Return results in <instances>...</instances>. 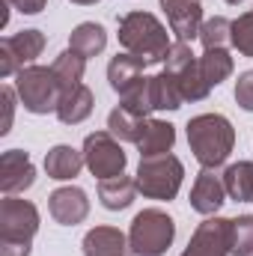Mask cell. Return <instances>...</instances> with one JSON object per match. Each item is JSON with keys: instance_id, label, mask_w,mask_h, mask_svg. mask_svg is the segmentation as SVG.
I'll return each instance as SVG.
<instances>
[{"instance_id": "6da1fadb", "label": "cell", "mask_w": 253, "mask_h": 256, "mask_svg": "<svg viewBox=\"0 0 253 256\" xmlns=\"http://www.w3.org/2000/svg\"><path fill=\"white\" fill-rule=\"evenodd\" d=\"M188 146L206 170H214L230 158L236 146V128L224 114H200L188 122Z\"/></svg>"}, {"instance_id": "7a4b0ae2", "label": "cell", "mask_w": 253, "mask_h": 256, "mask_svg": "<svg viewBox=\"0 0 253 256\" xmlns=\"http://www.w3.org/2000/svg\"><path fill=\"white\" fill-rule=\"evenodd\" d=\"M120 45L146 63H164L170 54V33L152 12H128L120 18Z\"/></svg>"}, {"instance_id": "3957f363", "label": "cell", "mask_w": 253, "mask_h": 256, "mask_svg": "<svg viewBox=\"0 0 253 256\" xmlns=\"http://www.w3.org/2000/svg\"><path fill=\"white\" fill-rule=\"evenodd\" d=\"M39 232V208L30 200L6 196L0 202V256H30Z\"/></svg>"}, {"instance_id": "277c9868", "label": "cell", "mask_w": 253, "mask_h": 256, "mask_svg": "<svg viewBox=\"0 0 253 256\" xmlns=\"http://www.w3.org/2000/svg\"><path fill=\"white\" fill-rule=\"evenodd\" d=\"M15 92L30 114H57V104L63 98V86L51 66H24L15 74Z\"/></svg>"}, {"instance_id": "5b68a950", "label": "cell", "mask_w": 253, "mask_h": 256, "mask_svg": "<svg viewBox=\"0 0 253 256\" xmlns=\"http://www.w3.org/2000/svg\"><path fill=\"white\" fill-rule=\"evenodd\" d=\"M185 179V167L173 152L140 158L137 164V191L146 200H173Z\"/></svg>"}, {"instance_id": "8992f818", "label": "cell", "mask_w": 253, "mask_h": 256, "mask_svg": "<svg viewBox=\"0 0 253 256\" xmlns=\"http://www.w3.org/2000/svg\"><path fill=\"white\" fill-rule=\"evenodd\" d=\"M176 238V224L161 208H143L134 214L128 242L134 256H164Z\"/></svg>"}, {"instance_id": "52a82bcc", "label": "cell", "mask_w": 253, "mask_h": 256, "mask_svg": "<svg viewBox=\"0 0 253 256\" xmlns=\"http://www.w3.org/2000/svg\"><path fill=\"white\" fill-rule=\"evenodd\" d=\"M80 152H84L86 170H90L98 182L126 173L128 155H126V149H122V143H120L110 131H92V134H86Z\"/></svg>"}, {"instance_id": "ba28073f", "label": "cell", "mask_w": 253, "mask_h": 256, "mask_svg": "<svg viewBox=\"0 0 253 256\" xmlns=\"http://www.w3.org/2000/svg\"><path fill=\"white\" fill-rule=\"evenodd\" d=\"M164 72L176 74L185 102H202L212 92V86L206 84V78L200 72V57L190 51L188 42H173V48L164 60Z\"/></svg>"}, {"instance_id": "9c48e42d", "label": "cell", "mask_w": 253, "mask_h": 256, "mask_svg": "<svg viewBox=\"0 0 253 256\" xmlns=\"http://www.w3.org/2000/svg\"><path fill=\"white\" fill-rule=\"evenodd\" d=\"M42 51H45L42 30H21L15 36H6L0 42V78H12L24 66H33L36 57H42Z\"/></svg>"}, {"instance_id": "30bf717a", "label": "cell", "mask_w": 253, "mask_h": 256, "mask_svg": "<svg viewBox=\"0 0 253 256\" xmlns=\"http://www.w3.org/2000/svg\"><path fill=\"white\" fill-rule=\"evenodd\" d=\"M182 256H230V220L226 218H206L194 236Z\"/></svg>"}, {"instance_id": "8fae6325", "label": "cell", "mask_w": 253, "mask_h": 256, "mask_svg": "<svg viewBox=\"0 0 253 256\" xmlns=\"http://www.w3.org/2000/svg\"><path fill=\"white\" fill-rule=\"evenodd\" d=\"M33 182H36V167L30 155L21 149H6L0 155V191L6 196H15V194L27 191Z\"/></svg>"}, {"instance_id": "7c38bea8", "label": "cell", "mask_w": 253, "mask_h": 256, "mask_svg": "<svg viewBox=\"0 0 253 256\" xmlns=\"http://www.w3.org/2000/svg\"><path fill=\"white\" fill-rule=\"evenodd\" d=\"M176 42H194L202 27V0H161Z\"/></svg>"}, {"instance_id": "4fadbf2b", "label": "cell", "mask_w": 253, "mask_h": 256, "mask_svg": "<svg viewBox=\"0 0 253 256\" xmlns=\"http://www.w3.org/2000/svg\"><path fill=\"white\" fill-rule=\"evenodd\" d=\"M48 212L57 224L63 226H74L80 220H86L90 214V200L86 194L74 185H66V188H57V191L48 196Z\"/></svg>"}, {"instance_id": "5bb4252c", "label": "cell", "mask_w": 253, "mask_h": 256, "mask_svg": "<svg viewBox=\"0 0 253 256\" xmlns=\"http://www.w3.org/2000/svg\"><path fill=\"white\" fill-rule=\"evenodd\" d=\"M226 202V185H224V176H218L214 170H206L196 176L194 188H190V208L212 218L220 212V206Z\"/></svg>"}, {"instance_id": "9a60e30c", "label": "cell", "mask_w": 253, "mask_h": 256, "mask_svg": "<svg viewBox=\"0 0 253 256\" xmlns=\"http://www.w3.org/2000/svg\"><path fill=\"white\" fill-rule=\"evenodd\" d=\"M84 256H134V250L122 230L96 226L84 236Z\"/></svg>"}, {"instance_id": "2e32d148", "label": "cell", "mask_w": 253, "mask_h": 256, "mask_svg": "<svg viewBox=\"0 0 253 256\" xmlns=\"http://www.w3.org/2000/svg\"><path fill=\"white\" fill-rule=\"evenodd\" d=\"M84 167H86L84 152H78L74 146H66V143L51 146L48 155H45V173H48V179H57V182L74 179Z\"/></svg>"}, {"instance_id": "e0dca14e", "label": "cell", "mask_w": 253, "mask_h": 256, "mask_svg": "<svg viewBox=\"0 0 253 256\" xmlns=\"http://www.w3.org/2000/svg\"><path fill=\"white\" fill-rule=\"evenodd\" d=\"M92 104H96L92 90L84 86V84H78V86H72V90L63 92V98L57 104V120L63 126H78V122H84L92 114Z\"/></svg>"}, {"instance_id": "ac0fdd59", "label": "cell", "mask_w": 253, "mask_h": 256, "mask_svg": "<svg viewBox=\"0 0 253 256\" xmlns=\"http://www.w3.org/2000/svg\"><path fill=\"white\" fill-rule=\"evenodd\" d=\"M176 143V128L170 126L167 120H146L143 134L137 140V152L140 158H149V155H164L170 152Z\"/></svg>"}, {"instance_id": "d6986e66", "label": "cell", "mask_w": 253, "mask_h": 256, "mask_svg": "<svg viewBox=\"0 0 253 256\" xmlns=\"http://www.w3.org/2000/svg\"><path fill=\"white\" fill-rule=\"evenodd\" d=\"M146 60H140V57H134V54H116L110 66H108V80H110V86H114V92H126L131 90L140 78H143V68H146Z\"/></svg>"}, {"instance_id": "ffe728a7", "label": "cell", "mask_w": 253, "mask_h": 256, "mask_svg": "<svg viewBox=\"0 0 253 256\" xmlns=\"http://www.w3.org/2000/svg\"><path fill=\"white\" fill-rule=\"evenodd\" d=\"M68 48L72 51H78L80 57H98L104 48H108V33H104V27L102 24H96V21H84V24H78L74 30H72V36H68Z\"/></svg>"}, {"instance_id": "44dd1931", "label": "cell", "mask_w": 253, "mask_h": 256, "mask_svg": "<svg viewBox=\"0 0 253 256\" xmlns=\"http://www.w3.org/2000/svg\"><path fill=\"white\" fill-rule=\"evenodd\" d=\"M134 194H137V182L122 176H114V179H104L98 182V200L108 212H122L134 202Z\"/></svg>"}, {"instance_id": "7402d4cb", "label": "cell", "mask_w": 253, "mask_h": 256, "mask_svg": "<svg viewBox=\"0 0 253 256\" xmlns=\"http://www.w3.org/2000/svg\"><path fill=\"white\" fill-rule=\"evenodd\" d=\"M224 185L226 196L238 202H253V161H238L224 170Z\"/></svg>"}, {"instance_id": "603a6c76", "label": "cell", "mask_w": 253, "mask_h": 256, "mask_svg": "<svg viewBox=\"0 0 253 256\" xmlns=\"http://www.w3.org/2000/svg\"><path fill=\"white\" fill-rule=\"evenodd\" d=\"M152 102H155V110H179L182 108L185 98H182L176 74H170V72L152 74Z\"/></svg>"}, {"instance_id": "cb8c5ba5", "label": "cell", "mask_w": 253, "mask_h": 256, "mask_svg": "<svg viewBox=\"0 0 253 256\" xmlns=\"http://www.w3.org/2000/svg\"><path fill=\"white\" fill-rule=\"evenodd\" d=\"M120 108L131 110V114L140 116V120H146V116L155 110V102H152V78L143 74L131 90H126V92L120 96Z\"/></svg>"}, {"instance_id": "d4e9b609", "label": "cell", "mask_w": 253, "mask_h": 256, "mask_svg": "<svg viewBox=\"0 0 253 256\" xmlns=\"http://www.w3.org/2000/svg\"><path fill=\"white\" fill-rule=\"evenodd\" d=\"M54 68V74H57V80H60V86L66 90H72V86H78L80 80H84V72H86V57H80L78 51H72V48H66L63 54L51 63Z\"/></svg>"}, {"instance_id": "484cf974", "label": "cell", "mask_w": 253, "mask_h": 256, "mask_svg": "<svg viewBox=\"0 0 253 256\" xmlns=\"http://www.w3.org/2000/svg\"><path fill=\"white\" fill-rule=\"evenodd\" d=\"M143 126H146V120L134 116L126 108H114L110 116H108V131H110L120 143H137L140 134H143Z\"/></svg>"}, {"instance_id": "4316f807", "label": "cell", "mask_w": 253, "mask_h": 256, "mask_svg": "<svg viewBox=\"0 0 253 256\" xmlns=\"http://www.w3.org/2000/svg\"><path fill=\"white\" fill-rule=\"evenodd\" d=\"M200 72H202V78H206L208 86L224 84V80L232 74V57H230V51H226V48L206 51V54L200 57Z\"/></svg>"}, {"instance_id": "83f0119b", "label": "cell", "mask_w": 253, "mask_h": 256, "mask_svg": "<svg viewBox=\"0 0 253 256\" xmlns=\"http://www.w3.org/2000/svg\"><path fill=\"white\" fill-rule=\"evenodd\" d=\"M200 42H202L206 51L232 45V21H226L224 15H214V18L202 21V27H200Z\"/></svg>"}, {"instance_id": "f1b7e54d", "label": "cell", "mask_w": 253, "mask_h": 256, "mask_svg": "<svg viewBox=\"0 0 253 256\" xmlns=\"http://www.w3.org/2000/svg\"><path fill=\"white\" fill-rule=\"evenodd\" d=\"M230 254L253 256V214H238L230 220Z\"/></svg>"}, {"instance_id": "f546056e", "label": "cell", "mask_w": 253, "mask_h": 256, "mask_svg": "<svg viewBox=\"0 0 253 256\" xmlns=\"http://www.w3.org/2000/svg\"><path fill=\"white\" fill-rule=\"evenodd\" d=\"M232 48L242 57H253V9L232 21Z\"/></svg>"}, {"instance_id": "4dcf8cb0", "label": "cell", "mask_w": 253, "mask_h": 256, "mask_svg": "<svg viewBox=\"0 0 253 256\" xmlns=\"http://www.w3.org/2000/svg\"><path fill=\"white\" fill-rule=\"evenodd\" d=\"M236 102H238L242 110L253 114V72L238 74V80H236Z\"/></svg>"}, {"instance_id": "1f68e13d", "label": "cell", "mask_w": 253, "mask_h": 256, "mask_svg": "<svg viewBox=\"0 0 253 256\" xmlns=\"http://www.w3.org/2000/svg\"><path fill=\"white\" fill-rule=\"evenodd\" d=\"M15 90L12 86H3L0 90V98H3V122H0V134H9L12 128V114H15Z\"/></svg>"}, {"instance_id": "d6a6232c", "label": "cell", "mask_w": 253, "mask_h": 256, "mask_svg": "<svg viewBox=\"0 0 253 256\" xmlns=\"http://www.w3.org/2000/svg\"><path fill=\"white\" fill-rule=\"evenodd\" d=\"M9 6H15L18 12H24V15H39L42 9H45V3L48 0H6Z\"/></svg>"}, {"instance_id": "836d02e7", "label": "cell", "mask_w": 253, "mask_h": 256, "mask_svg": "<svg viewBox=\"0 0 253 256\" xmlns=\"http://www.w3.org/2000/svg\"><path fill=\"white\" fill-rule=\"evenodd\" d=\"M72 3H78V6H96L98 0H72Z\"/></svg>"}, {"instance_id": "e575fe53", "label": "cell", "mask_w": 253, "mask_h": 256, "mask_svg": "<svg viewBox=\"0 0 253 256\" xmlns=\"http://www.w3.org/2000/svg\"><path fill=\"white\" fill-rule=\"evenodd\" d=\"M226 3H230V6H238V3H244V0H226Z\"/></svg>"}]
</instances>
